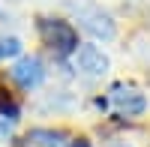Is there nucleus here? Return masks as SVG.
Here are the masks:
<instances>
[{
	"mask_svg": "<svg viewBox=\"0 0 150 147\" xmlns=\"http://www.w3.org/2000/svg\"><path fill=\"white\" fill-rule=\"evenodd\" d=\"M39 36L57 57H66V54L78 51V33L63 18H42L39 21Z\"/></svg>",
	"mask_w": 150,
	"mask_h": 147,
	"instance_id": "1",
	"label": "nucleus"
},
{
	"mask_svg": "<svg viewBox=\"0 0 150 147\" xmlns=\"http://www.w3.org/2000/svg\"><path fill=\"white\" fill-rule=\"evenodd\" d=\"M111 105H114V111L123 114V117H138V114H144L147 99H144L141 90L117 84V87H111Z\"/></svg>",
	"mask_w": 150,
	"mask_h": 147,
	"instance_id": "2",
	"label": "nucleus"
},
{
	"mask_svg": "<svg viewBox=\"0 0 150 147\" xmlns=\"http://www.w3.org/2000/svg\"><path fill=\"white\" fill-rule=\"evenodd\" d=\"M9 75H12V81H15L21 90H33V87L42 84L45 69H42V60L39 57H21L18 63L9 69Z\"/></svg>",
	"mask_w": 150,
	"mask_h": 147,
	"instance_id": "3",
	"label": "nucleus"
},
{
	"mask_svg": "<svg viewBox=\"0 0 150 147\" xmlns=\"http://www.w3.org/2000/svg\"><path fill=\"white\" fill-rule=\"evenodd\" d=\"M75 63L84 75H105L108 72V57L102 54V48L87 42V45H78V51H75Z\"/></svg>",
	"mask_w": 150,
	"mask_h": 147,
	"instance_id": "4",
	"label": "nucleus"
},
{
	"mask_svg": "<svg viewBox=\"0 0 150 147\" xmlns=\"http://www.w3.org/2000/svg\"><path fill=\"white\" fill-rule=\"evenodd\" d=\"M21 147H69V135L60 129H30L21 138Z\"/></svg>",
	"mask_w": 150,
	"mask_h": 147,
	"instance_id": "5",
	"label": "nucleus"
},
{
	"mask_svg": "<svg viewBox=\"0 0 150 147\" xmlns=\"http://www.w3.org/2000/svg\"><path fill=\"white\" fill-rule=\"evenodd\" d=\"M18 51H21V39H15V36H6V39H0V60L15 57Z\"/></svg>",
	"mask_w": 150,
	"mask_h": 147,
	"instance_id": "6",
	"label": "nucleus"
},
{
	"mask_svg": "<svg viewBox=\"0 0 150 147\" xmlns=\"http://www.w3.org/2000/svg\"><path fill=\"white\" fill-rule=\"evenodd\" d=\"M0 114H9V120H18V105L0 90Z\"/></svg>",
	"mask_w": 150,
	"mask_h": 147,
	"instance_id": "7",
	"label": "nucleus"
},
{
	"mask_svg": "<svg viewBox=\"0 0 150 147\" xmlns=\"http://www.w3.org/2000/svg\"><path fill=\"white\" fill-rule=\"evenodd\" d=\"M72 147H90V144H87V141H75Z\"/></svg>",
	"mask_w": 150,
	"mask_h": 147,
	"instance_id": "8",
	"label": "nucleus"
}]
</instances>
